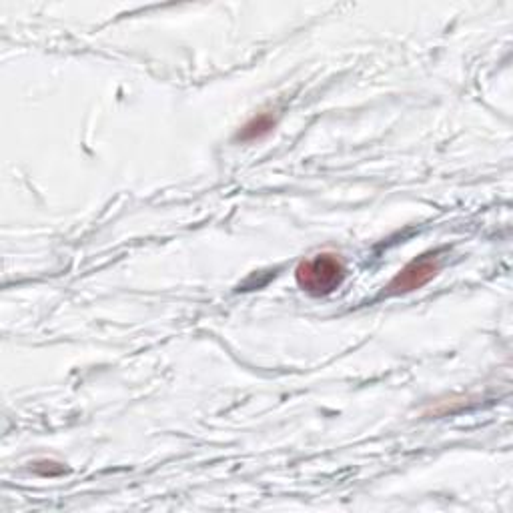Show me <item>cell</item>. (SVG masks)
Segmentation results:
<instances>
[{"label":"cell","instance_id":"obj_1","mask_svg":"<svg viewBox=\"0 0 513 513\" xmlns=\"http://www.w3.org/2000/svg\"><path fill=\"white\" fill-rule=\"evenodd\" d=\"M345 273V263L339 259V255L319 253L297 265L295 279L305 293L313 297H325L341 287Z\"/></svg>","mask_w":513,"mask_h":513},{"label":"cell","instance_id":"obj_2","mask_svg":"<svg viewBox=\"0 0 513 513\" xmlns=\"http://www.w3.org/2000/svg\"><path fill=\"white\" fill-rule=\"evenodd\" d=\"M439 271V259L437 255H423L409 265H405L393 281L387 285L389 295H401V293H411L415 289H421L427 285Z\"/></svg>","mask_w":513,"mask_h":513},{"label":"cell","instance_id":"obj_3","mask_svg":"<svg viewBox=\"0 0 513 513\" xmlns=\"http://www.w3.org/2000/svg\"><path fill=\"white\" fill-rule=\"evenodd\" d=\"M273 129H275V117L269 115V113H263V115L253 117V119L239 131L237 139L243 141V143L255 141V139H261V137L269 135Z\"/></svg>","mask_w":513,"mask_h":513}]
</instances>
